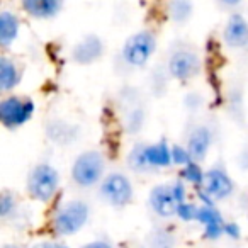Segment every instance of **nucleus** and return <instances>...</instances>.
Returning a JSON list of instances; mask_svg holds the SVG:
<instances>
[{"label":"nucleus","instance_id":"obj_1","mask_svg":"<svg viewBox=\"0 0 248 248\" xmlns=\"http://www.w3.org/2000/svg\"><path fill=\"white\" fill-rule=\"evenodd\" d=\"M104 156L97 150L83 152L72 167V179L80 187H92L104 175Z\"/></svg>","mask_w":248,"mask_h":248},{"label":"nucleus","instance_id":"obj_2","mask_svg":"<svg viewBox=\"0 0 248 248\" xmlns=\"http://www.w3.org/2000/svg\"><path fill=\"white\" fill-rule=\"evenodd\" d=\"M89 206L83 201H70L62 206L53 216V228L58 234H75L85 226L89 219Z\"/></svg>","mask_w":248,"mask_h":248},{"label":"nucleus","instance_id":"obj_3","mask_svg":"<svg viewBox=\"0 0 248 248\" xmlns=\"http://www.w3.org/2000/svg\"><path fill=\"white\" fill-rule=\"evenodd\" d=\"M60 177L51 165L39 163L31 170L28 179V190L36 201H49L58 189Z\"/></svg>","mask_w":248,"mask_h":248},{"label":"nucleus","instance_id":"obj_4","mask_svg":"<svg viewBox=\"0 0 248 248\" xmlns=\"http://www.w3.org/2000/svg\"><path fill=\"white\" fill-rule=\"evenodd\" d=\"M156 46L155 34L152 31H140L126 41L123 48L124 62L131 66H141L150 60Z\"/></svg>","mask_w":248,"mask_h":248},{"label":"nucleus","instance_id":"obj_5","mask_svg":"<svg viewBox=\"0 0 248 248\" xmlns=\"http://www.w3.org/2000/svg\"><path fill=\"white\" fill-rule=\"evenodd\" d=\"M100 194L109 204L121 207L126 206L133 199V186L126 175L114 172L104 177L102 186H100Z\"/></svg>","mask_w":248,"mask_h":248},{"label":"nucleus","instance_id":"obj_6","mask_svg":"<svg viewBox=\"0 0 248 248\" xmlns=\"http://www.w3.org/2000/svg\"><path fill=\"white\" fill-rule=\"evenodd\" d=\"M34 112V104L31 99H19L16 95L5 97L0 102V119L7 128L22 126Z\"/></svg>","mask_w":248,"mask_h":248},{"label":"nucleus","instance_id":"obj_7","mask_svg":"<svg viewBox=\"0 0 248 248\" xmlns=\"http://www.w3.org/2000/svg\"><path fill=\"white\" fill-rule=\"evenodd\" d=\"M201 68L199 56L190 49H179L169 60V72L179 80H187L194 77Z\"/></svg>","mask_w":248,"mask_h":248},{"label":"nucleus","instance_id":"obj_8","mask_svg":"<svg viewBox=\"0 0 248 248\" xmlns=\"http://www.w3.org/2000/svg\"><path fill=\"white\" fill-rule=\"evenodd\" d=\"M150 206L158 216L170 217L177 214L180 202L177 201L175 194H173L172 186H156L155 189L150 192Z\"/></svg>","mask_w":248,"mask_h":248},{"label":"nucleus","instance_id":"obj_9","mask_svg":"<svg viewBox=\"0 0 248 248\" xmlns=\"http://www.w3.org/2000/svg\"><path fill=\"white\" fill-rule=\"evenodd\" d=\"M204 192L214 199H224L233 192V182L228 173L219 167H213L204 173Z\"/></svg>","mask_w":248,"mask_h":248},{"label":"nucleus","instance_id":"obj_10","mask_svg":"<svg viewBox=\"0 0 248 248\" xmlns=\"http://www.w3.org/2000/svg\"><path fill=\"white\" fill-rule=\"evenodd\" d=\"M104 51V45L100 41L99 36L90 34L87 38H83L80 43H77L75 48L72 51V58L75 60L77 63H82V65H87V63H92L102 55Z\"/></svg>","mask_w":248,"mask_h":248},{"label":"nucleus","instance_id":"obj_11","mask_svg":"<svg viewBox=\"0 0 248 248\" xmlns=\"http://www.w3.org/2000/svg\"><path fill=\"white\" fill-rule=\"evenodd\" d=\"M224 41L233 48L248 45V21L241 14H231L224 28Z\"/></svg>","mask_w":248,"mask_h":248},{"label":"nucleus","instance_id":"obj_12","mask_svg":"<svg viewBox=\"0 0 248 248\" xmlns=\"http://www.w3.org/2000/svg\"><path fill=\"white\" fill-rule=\"evenodd\" d=\"M213 141V135H211L209 128L206 126H197L190 131L189 141H187V152H189L190 158L194 162H201L206 158L207 150Z\"/></svg>","mask_w":248,"mask_h":248},{"label":"nucleus","instance_id":"obj_13","mask_svg":"<svg viewBox=\"0 0 248 248\" xmlns=\"http://www.w3.org/2000/svg\"><path fill=\"white\" fill-rule=\"evenodd\" d=\"M146 160L150 167H167L172 162V148H169L165 140L155 143V145H146Z\"/></svg>","mask_w":248,"mask_h":248},{"label":"nucleus","instance_id":"obj_14","mask_svg":"<svg viewBox=\"0 0 248 248\" xmlns=\"http://www.w3.org/2000/svg\"><path fill=\"white\" fill-rule=\"evenodd\" d=\"M22 5L34 17H51L62 9L60 0H24Z\"/></svg>","mask_w":248,"mask_h":248},{"label":"nucleus","instance_id":"obj_15","mask_svg":"<svg viewBox=\"0 0 248 248\" xmlns=\"http://www.w3.org/2000/svg\"><path fill=\"white\" fill-rule=\"evenodd\" d=\"M19 32V19L12 12L4 11L0 14V43L7 46L16 39Z\"/></svg>","mask_w":248,"mask_h":248},{"label":"nucleus","instance_id":"obj_16","mask_svg":"<svg viewBox=\"0 0 248 248\" xmlns=\"http://www.w3.org/2000/svg\"><path fill=\"white\" fill-rule=\"evenodd\" d=\"M19 82V70L16 66L14 62L7 58V56H2L0 58V89L11 90L12 87H16Z\"/></svg>","mask_w":248,"mask_h":248},{"label":"nucleus","instance_id":"obj_17","mask_svg":"<svg viewBox=\"0 0 248 248\" xmlns=\"http://www.w3.org/2000/svg\"><path fill=\"white\" fill-rule=\"evenodd\" d=\"M128 165L136 172H145V170L152 169L148 165V160H146V145H136L131 150L128 156Z\"/></svg>","mask_w":248,"mask_h":248},{"label":"nucleus","instance_id":"obj_18","mask_svg":"<svg viewBox=\"0 0 248 248\" xmlns=\"http://www.w3.org/2000/svg\"><path fill=\"white\" fill-rule=\"evenodd\" d=\"M197 221L202 224H206V228L211 226H223V219H221V214L214 209L213 206H202L199 207V213H197Z\"/></svg>","mask_w":248,"mask_h":248},{"label":"nucleus","instance_id":"obj_19","mask_svg":"<svg viewBox=\"0 0 248 248\" xmlns=\"http://www.w3.org/2000/svg\"><path fill=\"white\" fill-rule=\"evenodd\" d=\"M190 11H192V4L189 2H172L170 4V14L177 21H184L186 17H189Z\"/></svg>","mask_w":248,"mask_h":248},{"label":"nucleus","instance_id":"obj_20","mask_svg":"<svg viewBox=\"0 0 248 248\" xmlns=\"http://www.w3.org/2000/svg\"><path fill=\"white\" fill-rule=\"evenodd\" d=\"M182 175L186 177L187 180H190V182H194V184H202V182H204V173H202V170H201V167L197 165L196 162H190L189 165L184 167Z\"/></svg>","mask_w":248,"mask_h":248},{"label":"nucleus","instance_id":"obj_21","mask_svg":"<svg viewBox=\"0 0 248 248\" xmlns=\"http://www.w3.org/2000/svg\"><path fill=\"white\" fill-rule=\"evenodd\" d=\"M197 213H199V207L197 206L189 204V202H182L179 206V211H177V216L184 221H192V219H197Z\"/></svg>","mask_w":248,"mask_h":248},{"label":"nucleus","instance_id":"obj_22","mask_svg":"<svg viewBox=\"0 0 248 248\" xmlns=\"http://www.w3.org/2000/svg\"><path fill=\"white\" fill-rule=\"evenodd\" d=\"M190 155L187 152V148H182V146H173L172 148V162L177 163V165H189L190 163Z\"/></svg>","mask_w":248,"mask_h":248},{"label":"nucleus","instance_id":"obj_23","mask_svg":"<svg viewBox=\"0 0 248 248\" xmlns=\"http://www.w3.org/2000/svg\"><path fill=\"white\" fill-rule=\"evenodd\" d=\"M14 206H16L14 197L9 192L2 194V197H0V214H2V216H9V213L14 209Z\"/></svg>","mask_w":248,"mask_h":248},{"label":"nucleus","instance_id":"obj_24","mask_svg":"<svg viewBox=\"0 0 248 248\" xmlns=\"http://www.w3.org/2000/svg\"><path fill=\"white\" fill-rule=\"evenodd\" d=\"M173 194H175V197H177V201H179L180 204L184 202V197H186V189H184V186L182 184H173Z\"/></svg>","mask_w":248,"mask_h":248},{"label":"nucleus","instance_id":"obj_25","mask_svg":"<svg viewBox=\"0 0 248 248\" xmlns=\"http://www.w3.org/2000/svg\"><path fill=\"white\" fill-rule=\"evenodd\" d=\"M82 248H112V245L107 243V241L99 240V241H92V243H87L85 247H82Z\"/></svg>","mask_w":248,"mask_h":248},{"label":"nucleus","instance_id":"obj_26","mask_svg":"<svg viewBox=\"0 0 248 248\" xmlns=\"http://www.w3.org/2000/svg\"><path fill=\"white\" fill-rule=\"evenodd\" d=\"M224 231H226L230 236H233V238H238L240 236V228L236 226V224H226L224 226Z\"/></svg>","mask_w":248,"mask_h":248},{"label":"nucleus","instance_id":"obj_27","mask_svg":"<svg viewBox=\"0 0 248 248\" xmlns=\"http://www.w3.org/2000/svg\"><path fill=\"white\" fill-rule=\"evenodd\" d=\"M31 248H56V243L53 245V243H48V241H41V243L32 245Z\"/></svg>","mask_w":248,"mask_h":248},{"label":"nucleus","instance_id":"obj_28","mask_svg":"<svg viewBox=\"0 0 248 248\" xmlns=\"http://www.w3.org/2000/svg\"><path fill=\"white\" fill-rule=\"evenodd\" d=\"M56 248H68L66 245H63V243H56Z\"/></svg>","mask_w":248,"mask_h":248},{"label":"nucleus","instance_id":"obj_29","mask_svg":"<svg viewBox=\"0 0 248 248\" xmlns=\"http://www.w3.org/2000/svg\"><path fill=\"white\" fill-rule=\"evenodd\" d=\"M4 248H19V247H16V245H5Z\"/></svg>","mask_w":248,"mask_h":248}]
</instances>
